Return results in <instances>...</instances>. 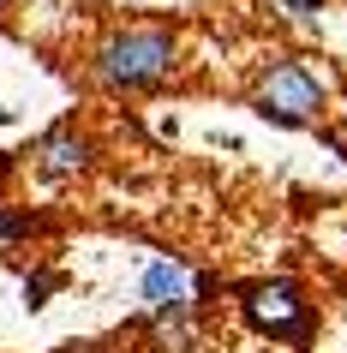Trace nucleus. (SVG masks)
Masks as SVG:
<instances>
[{
	"label": "nucleus",
	"instance_id": "nucleus-1",
	"mask_svg": "<svg viewBox=\"0 0 347 353\" xmlns=\"http://www.w3.org/2000/svg\"><path fill=\"white\" fill-rule=\"evenodd\" d=\"M180 66V42L162 24H132V30H114L102 48H96V84L120 96H144L156 84H168Z\"/></svg>",
	"mask_w": 347,
	"mask_h": 353
},
{
	"label": "nucleus",
	"instance_id": "nucleus-2",
	"mask_svg": "<svg viewBox=\"0 0 347 353\" xmlns=\"http://www.w3.org/2000/svg\"><path fill=\"white\" fill-rule=\"evenodd\" d=\"M252 108L270 126H324L329 90L306 60H270L257 72V84H252Z\"/></svg>",
	"mask_w": 347,
	"mask_h": 353
},
{
	"label": "nucleus",
	"instance_id": "nucleus-3",
	"mask_svg": "<svg viewBox=\"0 0 347 353\" xmlns=\"http://www.w3.org/2000/svg\"><path fill=\"white\" fill-rule=\"evenodd\" d=\"M239 312H246V323L257 335H270V341L306 347L311 335H317V312H311V299L293 281H252V288H239Z\"/></svg>",
	"mask_w": 347,
	"mask_h": 353
},
{
	"label": "nucleus",
	"instance_id": "nucleus-4",
	"mask_svg": "<svg viewBox=\"0 0 347 353\" xmlns=\"http://www.w3.org/2000/svg\"><path fill=\"white\" fill-rule=\"evenodd\" d=\"M96 168V144L78 132V120H60V126H48L37 138V174L42 180H78V174H90Z\"/></svg>",
	"mask_w": 347,
	"mask_h": 353
},
{
	"label": "nucleus",
	"instance_id": "nucleus-5",
	"mask_svg": "<svg viewBox=\"0 0 347 353\" xmlns=\"http://www.w3.org/2000/svg\"><path fill=\"white\" fill-rule=\"evenodd\" d=\"M138 294H144V312H186L192 305V270L174 258H150Z\"/></svg>",
	"mask_w": 347,
	"mask_h": 353
},
{
	"label": "nucleus",
	"instance_id": "nucleus-6",
	"mask_svg": "<svg viewBox=\"0 0 347 353\" xmlns=\"http://www.w3.org/2000/svg\"><path fill=\"white\" fill-rule=\"evenodd\" d=\"M150 341H156V353H192L198 347L192 305H186V312H150Z\"/></svg>",
	"mask_w": 347,
	"mask_h": 353
},
{
	"label": "nucleus",
	"instance_id": "nucleus-7",
	"mask_svg": "<svg viewBox=\"0 0 347 353\" xmlns=\"http://www.w3.org/2000/svg\"><path fill=\"white\" fill-rule=\"evenodd\" d=\"M54 288H60L54 270H48V276H37V281H24V299H30V312H37V305H48V294H54Z\"/></svg>",
	"mask_w": 347,
	"mask_h": 353
},
{
	"label": "nucleus",
	"instance_id": "nucleus-8",
	"mask_svg": "<svg viewBox=\"0 0 347 353\" xmlns=\"http://www.w3.org/2000/svg\"><path fill=\"white\" fill-rule=\"evenodd\" d=\"M281 6H288V12H299V19H317V12H324V0H281Z\"/></svg>",
	"mask_w": 347,
	"mask_h": 353
},
{
	"label": "nucleus",
	"instance_id": "nucleus-9",
	"mask_svg": "<svg viewBox=\"0 0 347 353\" xmlns=\"http://www.w3.org/2000/svg\"><path fill=\"white\" fill-rule=\"evenodd\" d=\"M0 180H6V156H0Z\"/></svg>",
	"mask_w": 347,
	"mask_h": 353
},
{
	"label": "nucleus",
	"instance_id": "nucleus-10",
	"mask_svg": "<svg viewBox=\"0 0 347 353\" xmlns=\"http://www.w3.org/2000/svg\"><path fill=\"white\" fill-rule=\"evenodd\" d=\"M0 24H6V0H0Z\"/></svg>",
	"mask_w": 347,
	"mask_h": 353
}]
</instances>
